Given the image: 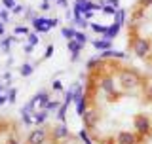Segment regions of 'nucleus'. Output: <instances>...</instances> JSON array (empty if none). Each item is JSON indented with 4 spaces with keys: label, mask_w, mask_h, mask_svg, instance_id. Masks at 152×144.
Listing matches in <instances>:
<instances>
[{
    "label": "nucleus",
    "mask_w": 152,
    "mask_h": 144,
    "mask_svg": "<svg viewBox=\"0 0 152 144\" xmlns=\"http://www.w3.org/2000/svg\"><path fill=\"white\" fill-rule=\"evenodd\" d=\"M55 25H57V19H48V17H36V19H32V27H34L36 32H40V34H48V32H50Z\"/></svg>",
    "instance_id": "nucleus-1"
},
{
    "label": "nucleus",
    "mask_w": 152,
    "mask_h": 144,
    "mask_svg": "<svg viewBox=\"0 0 152 144\" xmlns=\"http://www.w3.org/2000/svg\"><path fill=\"white\" fill-rule=\"evenodd\" d=\"M133 51H135V55L139 57V59H145V57L150 53V42L142 40V38H137V40L133 42Z\"/></svg>",
    "instance_id": "nucleus-2"
},
{
    "label": "nucleus",
    "mask_w": 152,
    "mask_h": 144,
    "mask_svg": "<svg viewBox=\"0 0 152 144\" xmlns=\"http://www.w3.org/2000/svg\"><path fill=\"white\" fill-rule=\"evenodd\" d=\"M28 103L32 104V108L38 110V108H44L48 103H50V93H46V91H40V93H36L34 97H32Z\"/></svg>",
    "instance_id": "nucleus-3"
},
{
    "label": "nucleus",
    "mask_w": 152,
    "mask_h": 144,
    "mask_svg": "<svg viewBox=\"0 0 152 144\" xmlns=\"http://www.w3.org/2000/svg\"><path fill=\"white\" fill-rule=\"evenodd\" d=\"M133 125H135L137 133H141V135H146V133L150 131L152 123H150V119L146 118V116H137V118H135V121H133Z\"/></svg>",
    "instance_id": "nucleus-4"
},
{
    "label": "nucleus",
    "mask_w": 152,
    "mask_h": 144,
    "mask_svg": "<svg viewBox=\"0 0 152 144\" xmlns=\"http://www.w3.org/2000/svg\"><path fill=\"white\" fill-rule=\"evenodd\" d=\"M120 81H122V85L126 89H133V87L139 85V78H137V74H133V72H124Z\"/></svg>",
    "instance_id": "nucleus-5"
},
{
    "label": "nucleus",
    "mask_w": 152,
    "mask_h": 144,
    "mask_svg": "<svg viewBox=\"0 0 152 144\" xmlns=\"http://www.w3.org/2000/svg\"><path fill=\"white\" fill-rule=\"evenodd\" d=\"M28 144H44L46 140V131L44 129H34V131H31V135H28Z\"/></svg>",
    "instance_id": "nucleus-6"
},
{
    "label": "nucleus",
    "mask_w": 152,
    "mask_h": 144,
    "mask_svg": "<svg viewBox=\"0 0 152 144\" xmlns=\"http://www.w3.org/2000/svg\"><path fill=\"white\" fill-rule=\"evenodd\" d=\"M82 47H84V44L76 42L74 38H72V40H69V51H70V55H72V61L78 59V55H80V51H82Z\"/></svg>",
    "instance_id": "nucleus-7"
},
{
    "label": "nucleus",
    "mask_w": 152,
    "mask_h": 144,
    "mask_svg": "<svg viewBox=\"0 0 152 144\" xmlns=\"http://www.w3.org/2000/svg\"><path fill=\"white\" fill-rule=\"evenodd\" d=\"M118 144H137V135L124 131L118 135Z\"/></svg>",
    "instance_id": "nucleus-8"
},
{
    "label": "nucleus",
    "mask_w": 152,
    "mask_h": 144,
    "mask_svg": "<svg viewBox=\"0 0 152 144\" xmlns=\"http://www.w3.org/2000/svg\"><path fill=\"white\" fill-rule=\"evenodd\" d=\"M120 28H122V25H118V23H114V25L107 27V28H104V32H103V38H107V40H112V38H116L118 32H120Z\"/></svg>",
    "instance_id": "nucleus-9"
},
{
    "label": "nucleus",
    "mask_w": 152,
    "mask_h": 144,
    "mask_svg": "<svg viewBox=\"0 0 152 144\" xmlns=\"http://www.w3.org/2000/svg\"><path fill=\"white\" fill-rule=\"evenodd\" d=\"M101 59H126L124 51H114V49H104L101 53Z\"/></svg>",
    "instance_id": "nucleus-10"
},
{
    "label": "nucleus",
    "mask_w": 152,
    "mask_h": 144,
    "mask_svg": "<svg viewBox=\"0 0 152 144\" xmlns=\"http://www.w3.org/2000/svg\"><path fill=\"white\" fill-rule=\"evenodd\" d=\"M101 87H103V91H107V93H114V78H110V76H104V78L101 80Z\"/></svg>",
    "instance_id": "nucleus-11"
},
{
    "label": "nucleus",
    "mask_w": 152,
    "mask_h": 144,
    "mask_svg": "<svg viewBox=\"0 0 152 144\" xmlns=\"http://www.w3.org/2000/svg\"><path fill=\"white\" fill-rule=\"evenodd\" d=\"M84 121H86V125H93V123L95 121H97V112H93V110H86V112H84Z\"/></svg>",
    "instance_id": "nucleus-12"
},
{
    "label": "nucleus",
    "mask_w": 152,
    "mask_h": 144,
    "mask_svg": "<svg viewBox=\"0 0 152 144\" xmlns=\"http://www.w3.org/2000/svg\"><path fill=\"white\" fill-rule=\"evenodd\" d=\"M93 47H97V49H101V51L110 49V47H112V40H107V38H103V40H95Z\"/></svg>",
    "instance_id": "nucleus-13"
},
{
    "label": "nucleus",
    "mask_w": 152,
    "mask_h": 144,
    "mask_svg": "<svg viewBox=\"0 0 152 144\" xmlns=\"http://www.w3.org/2000/svg\"><path fill=\"white\" fill-rule=\"evenodd\" d=\"M66 137H69V129H66V125L61 121V125L55 127V138H66Z\"/></svg>",
    "instance_id": "nucleus-14"
},
{
    "label": "nucleus",
    "mask_w": 152,
    "mask_h": 144,
    "mask_svg": "<svg viewBox=\"0 0 152 144\" xmlns=\"http://www.w3.org/2000/svg\"><path fill=\"white\" fill-rule=\"evenodd\" d=\"M46 119H48V110H42L40 114H34V116H32V121H34V125H42Z\"/></svg>",
    "instance_id": "nucleus-15"
},
{
    "label": "nucleus",
    "mask_w": 152,
    "mask_h": 144,
    "mask_svg": "<svg viewBox=\"0 0 152 144\" xmlns=\"http://www.w3.org/2000/svg\"><path fill=\"white\" fill-rule=\"evenodd\" d=\"M32 70H34V66H31L28 63H25V65H21V66H19V74H21L23 78L31 76V74H32Z\"/></svg>",
    "instance_id": "nucleus-16"
},
{
    "label": "nucleus",
    "mask_w": 152,
    "mask_h": 144,
    "mask_svg": "<svg viewBox=\"0 0 152 144\" xmlns=\"http://www.w3.org/2000/svg\"><path fill=\"white\" fill-rule=\"evenodd\" d=\"M66 108H69L66 104H59V108H57V118H59L63 123L66 121Z\"/></svg>",
    "instance_id": "nucleus-17"
},
{
    "label": "nucleus",
    "mask_w": 152,
    "mask_h": 144,
    "mask_svg": "<svg viewBox=\"0 0 152 144\" xmlns=\"http://www.w3.org/2000/svg\"><path fill=\"white\" fill-rule=\"evenodd\" d=\"M74 32H76V28H70V27L61 28V34H63L66 40H72V38H74Z\"/></svg>",
    "instance_id": "nucleus-18"
},
{
    "label": "nucleus",
    "mask_w": 152,
    "mask_h": 144,
    "mask_svg": "<svg viewBox=\"0 0 152 144\" xmlns=\"http://www.w3.org/2000/svg\"><path fill=\"white\" fill-rule=\"evenodd\" d=\"M12 42H15V36H8V38H4L2 44H0V47H2V49L8 53V51H10V44H12Z\"/></svg>",
    "instance_id": "nucleus-19"
},
{
    "label": "nucleus",
    "mask_w": 152,
    "mask_h": 144,
    "mask_svg": "<svg viewBox=\"0 0 152 144\" xmlns=\"http://www.w3.org/2000/svg\"><path fill=\"white\" fill-rule=\"evenodd\" d=\"M84 112H86V97L76 103V114H78V116H84Z\"/></svg>",
    "instance_id": "nucleus-20"
},
{
    "label": "nucleus",
    "mask_w": 152,
    "mask_h": 144,
    "mask_svg": "<svg viewBox=\"0 0 152 144\" xmlns=\"http://www.w3.org/2000/svg\"><path fill=\"white\" fill-rule=\"evenodd\" d=\"M114 15H116V21H114V23L124 25V21H126V12H124V9H116V13H114Z\"/></svg>",
    "instance_id": "nucleus-21"
},
{
    "label": "nucleus",
    "mask_w": 152,
    "mask_h": 144,
    "mask_svg": "<svg viewBox=\"0 0 152 144\" xmlns=\"http://www.w3.org/2000/svg\"><path fill=\"white\" fill-rule=\"evenodd\" d=\"M15 99H17V89H10L8 91V103L15 104Z\"/></svg>",
    "instance_id": "nucleus-22"
},
{
    "label": "nucleus",
    "mask_w": 152,
    "mask_h": 144,
    "mask_svg": "<svg viewBox=\"0 0 152 144\" xmlns=\"http://www.w3.org/2000/svg\"><path fill=\"white\" fill-rule=\"evenodd\" d=\"M74 40H76V42H80V44H86V42H88V38H86L84 32L76 31V32H74Z\"/></svg>",
    "instance_id": "nucleus-23"
},
{
    "label": "nucleus",
    "mask_w": 152,
    "mask_h": 144,
    "mask_svg": "<svg viewBox=\"0 0 152 144\" xmlns=\"http://www.w3.org/2000/svg\"><path fill=\"white\" fill-rule=\"evenodd\" d=\"M57 108H59V103H57V100H50V103L44 106V110H48V112H53Z\"/></svg>",
    "instance_id": "nucleus-24"
},
{
    "label": "nucleus",
    "mask_w": 152,
    "mask_h": 144,
    "mask_svg": "<svg viewBox=\"0 0 152 144\" xmlns=\"http://www.w3.org/2000/svg\"><path fill=\"white\" fill-rule=\"evenodd\" d=\"M13 32H15V34L17 36H28V32H31V31H28V28L27 27H15V28H13Z\"/></svg>",
    "instance_id": "nucleus-25"
},
{
    "label": "nucleus",
    "mask_w": 152,
    "mask_h": 144,
    "mask_svg": "<svg viewBox=\"0 0 152 144\" xmlns=\"http://www.w3.org/2000/svg\"><path fill=\"white\" fill-rule=\"evenodd\" d=\"M28 44H31L32 47L38 44V36H36V32H28Z\"/></svg>",
    "instance_id": "nucleus-26"
},
{
    "label": "nucleus",
    "mask_w": 152,
    "mask_h": 144,
    "mask_svg": "<svg viewBox=\"0 0 152 144\" xmlns=\"http://www.w3.org/2000/svg\"><path fill=\"white\" fill-rule=\"evenodd\" d=\"M23 116V121H25V125H34V121H32V116H28L27 112H21Z\"/></svg>",
    "instance_id": "nucleus-27"
},
{
    "label": "nucleus",
    "mask_w": 152,
    "mask_h": 144,
    "mask_svg": "<svg viewBox=\"0 0 152 144\" xmlns=\"http://www.w3.org/2000/svg\"><path fill=\"white\" fill-rule=\"evenodd\" d=\"M101 4H103V12L104 13H116V8L114 6H108L107 2H101Z\"/></svg>",
    "instance_id": "nucleus-28"
},
{
    "label": "nucleus",
    "mask_w": 152,
    "mask_h": 144,
    "mask_svg": "<svg viewBox=\"0 0 152 144\" xmlns=\"http://www.w3.org/2000/svg\"><path fill=\"white\" fill-rule=\"evenodd\" d=\"M2 4H4V8H6V9H13V8L17 6L15 0H2Z\"/></svg>",
    "instance_id": "nucleus-29"
},
{
    "label": "nucleus",
    "mask_w": 152,
    "mask_h": 144,
    "mask_svg": "<svg viewBox=\"0 0 152 144\" xmlns=\"http://www.w3.org/2000/svg\"><path fill=\"white\" fill-rule=\"evenodd\" d=\"M78 135H80V138H82V140H84L86 144H91V138L88 137V133H86V129H82V131H80Z\"/></svg>",
    "instance_id": "nucleus-30"
},
{
    "label": "nucleus",
    "mask_w": 152,
    "mask_h": 144,
    "mask_svg": "<svg viewBox=\"0 0 152 144\" xmlns=\"http://www.w3.org/2000/svg\"><path fill=\"white\" fill-rule=\"evenodd\" d=\"M0 19H2V23H8V21H10V13H8V9H0Z\"/></svg>",
    "instance_id": "nucleus-31"
},
{
    "label": "nucleus",
    "mask_w": 152,
    "mask_h": 144,
    "mask_svg": "<svg viewBox=\"0 0 152 144\" xmlns=\"http://www.w3.org/2000/svg\"><path fill=\"white\" fill-rule=\"evenodd\" d=\"M89 27H91V31H95V32H101V34L104 32V28H107V27H101V25H97V23H91Z\"/></svg>",
    "instance_id": "nucleus-32"
},
{
    "label": "nucleus",
    "mask_w": 152,
    "mask_h": 144,
    "mask_svg": "<svg viewBox=\"0 0 152 144\" xmlns=\"http://www.w3.org/2000/svg\"><path fill=\"white\" fill-rule=\"evenodd\" d=\"M51 55H53V46H51V44H50V46H48V47H46V51H44V59H50V57H51Z\"/></svg>",
    "instance_id": "nucleus-33"
},
{
    "label": "nucleus",
    "mask_w": 152,
    "mask_h": 144,
    "mask_svg": "<svg viewBox=\"0 0 152 144\" xmlns=\"http://www.w3.org/2000/svg\"><path fill=\"white\" fill-rule=\"evenodd\" d=\"M53 89H55V91H63V84H61L59 80H55V81H53Z\"/></svg>",
    "instance_id": "nucleus-34"
},
{
    "label": "nucleus",
    "mask_w": 152,
    "mask_h": 144,
    "mask_svg": "<svg viewBox=\"0 0 152 144\" xmlns=\"http://www.w3.org/2000/svg\"><path fill=\"white\" fill-rule=\"evenodd\" d=\"M27 19H36V13H34V9H27Z\"/></svg>",
    "instance_id": "nucleus-35"
},
{
    "label": "nucleus",
    "mask_w": 152,
    "mask_h": 144,
    "mask_svg": "<svg viewBox=\"0 0 152 144\" xmlns=\"http://www.w3.org/2000/svg\"><path fill=\"white\" fill-rule=\"evenodd\" d=\"M95 65H97V59H89V61H88V68H89V70L95 68Z\"/></svg>",
    "instance_id": "nucleus-36"
},
{
    "label": "nucleus",
    "mask_w": 152,
    "mask_h": 144,
    "mask_svg": "<svg viewBox=\"0 0 152 144\" xmlns=\"http://www.w3.org/2000/svg\"><path fill=\"white\" fill-rule=\"evenodd\" d=\"M57 2V6H61V8H69V2L66 0H55Z\"/></svg>",
    "instance_id": "nucleus-37"
},
{
    "label": "nucleus",
    "mask_w": 152,
    "mask_h": 144,
    "mask_svg": "<svg viewBox=\"0 0 152 144\" xmlns=\"http://www.w3.org/2000/svg\"><path fill=\"white\" fill-rule=\"evenodd\" d=\"M2 80L6 81V84H10V81H12V74H10V72H6V74L2 76Z\"/></svg>",
    "instance_id": "nucleus-38"
},
{
    "label": "nucleus",
    "mask_w": 152,
    "mask_h": 144,
    "mask_svg": "<svg viewBox=\"0 0 152 144\" xmlns=\"http://www.w3.org/2000/svg\"><path fill=\"white\" fill-rule=\"evenodd\" d=\"M107 2H108V6H114L116 9H118V6H120V2H118V0H107Z\"/></svg>",
    "instance_id": "nucleus-39"
},
{
    "label": "nucleus",
    "mask_w": 152,
    "mask_h": 144,
    "mask_svg": "<svg viewBox=\"0 0 152 144\" xmlns=\"http://www.w3.org/2000/svg\"><path fill=\"white\" fill-rule=\"evenodd\" d=\"M82 15H84V19H86V21H88V19H91V17H93V12H84Z\"/></svg>",
    "instance_id": "nucleus-40"
},
{
    "label": "nucleus",
    "mask_w": 152,
    "mask_h": 144,
    "mask_svg": "<svg viewBox=\"0 0 152 144\" xmlns=\"http://www.w3.org/2000/svg\"><path fill=\"white\" fill-rule=\"evenodd\" d=\"M40 9H44V12H48V9H50V2H42Z\"/></svg>",
    "instance_id": "nucleus-41"
},
{
    "label": "nucleus",
    "mask_w": 152,
    "mask_h": 144,
    "mask_svg": "<svg viewBox=\"0 0 152 144\" xmlns=\"http://www.w3.org/2000/svg\"><path fill=\"white\" fill-rule=\"evenodd\" d=\"M6 100H8V97H6V93H2V95H0V106H2V104L6 103Z\"/></svg>",
    "instance_id": "nucleus-42"
},
{
    "label": "nucleus",
    "mask_w": 152,
    "mask_h": 144,
    "mask_svg": "<svg viewBox=\"0 0 152 144\" xmlns=\"http://www.w3.org/2000/svg\"><path fill=\"white\" fill-rule=\"evenodd\" d=\"M6 34V27H4V23H0V36Z\"/></svg>",
    "instance_id": "nucleus-43"
},
{
    "label": "nucleus",
    "mask_w": 152,
    "mask_h": 144,
    "mask_svg": "<svg viewBox=\"0 0 152 144\" xmlns=\"http://www.w3.org/2000/svg\"><path fill=\"white\" fill-rule=\"evenodd\" d=\"M23 9H25V8H23V6H15V8H13V13H21Z\"/></svg>",
    "instance_id": "nucleus-44"
},
{
    "label": "nucleus",
    "mask_w": 152,
    "mask_h": 144,
    "mask_svg": "<svg viewBox=\"0 0 152 144\" xmlns=\"http://www.w3.org/2000/svg\"><path fill=\"white\" fill-rule=\"evenodd\" d=\"M32 49H34V47H32L31 44H27V46H25V53H31V51H32Z\"/></svg>",
    "instance_id": "nucleus-45"
},
{
    "label": "nucleus",
    "mask_w": 152,
    "mask_h": 144,
    "mask_svg": "<svg viewBox=\"0 0 152 144\" xmlns=\"http://www.w3.org/2000/svg\"><path fill=\"white\" fill-rule=\"evenodd\" d=\"M4 93V84H0V95Z\"/></svg>",
    "instance_id": "nucleus-46"
},
{
    "label": "nucleus",
    "mask_w": 152,
    "mask_h": 144,
    "mask_svg": "<svg viewBox=\"0 0 152 144\" xmlns=\"http://www.w3.org/2000/svg\"><path fill=\"white\" fill-rule=\"evenodd\" d=\"M148 93H150V97H152V84L148 85Z\"/></svg>",
    "instance_id": "nucleus-47"
},
{
    "label": "nucleus",
    "mask_w": 152,
    "mask_h": 144,
    "mask_svg": "<svg viewBox=\"0 0 152 144\" xmlns=\"http://www.w3.org/2000/svg\"><path fill=\"white\" fill-rule=\"evenodd\" d=\"M10 144H17V140H10Z\"/></svg>",
    "instance_id": "nucleus-48"
},
{
    "label": "nucleus",
    "mask_w": 152,
    "mask_h": 144,
    "mask_svg": "<svg viewBox=\"0 0 152 144\" xmlns=\"http://www.w3.org/2000/svg\"><path fill=\"white\" fill-rule=\"evenodd\" d=\"M44 2H48V0H44Z\"/></svg>",
    "instance_id": "nucleus-49"
}]
</instances>
